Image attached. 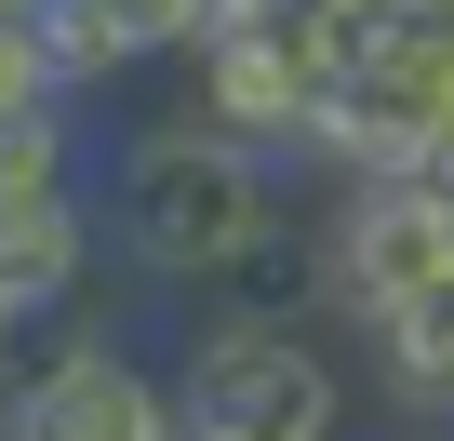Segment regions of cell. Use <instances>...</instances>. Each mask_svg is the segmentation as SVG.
Wrapping results in <instances>:
<instances>
[{
    "label": "cell",
    "mask_w": 454,
    "mask_h": 441,
    "mask_svg": "<svg viewBox=\"0 0 454 441\" xmlns=\"http://www.w3.org/2000/svg\"><path fill=\"white\" fill-rule=\"evenodd\" d=\"M14 348H27V321H14V308H0V388H14V374H27V361H14Z\"/></svg>",
    "instance_id": "15"
},
{
    "label": "cell",
    "mask_w": 454,
    "mask_h": 441,
    "mask_svg": "<svg viewBox=\"0 0 454 441\" xmlns=\"http://www.w3.org/2000/svg\"><path fill=\"white\" fill-rule=\"evenodd\" d=\"M174 428L187 441H348V374L321 348V321H187L174 361Z\"/></svg>",
    "instance_id": "2"
},
{
    "label": "cell",
    "mask_w": 454,
    "mask_h": 441,
    "mask_svg": "<svg viewBox=\"0 0 454 441\" xmlns=\"http://www.w3.org/2000/svg\"><path fill=\"white\" fill-rule=\"evenodd\" d=\"M348 41L361 28H214L187 54V121L268 174H321V107H334Z\"/></svg>",
    "instance_id": "5"
},
{
    "label": "cell",
    "mask_w": 454,
    "mask_h": 441,
    "mask_svg": "<svg viewBox=\"0 0 454 441\" xmlns=\"http://www.w3.org/2000/svg\"><path fill=\"white\" fill-rule=\"evenodd\" d=\"M94 214H107V241H121L147 281H200V295L241 268L254 241L294 228L281 174L241 161L227 134H200V121H147V134L121 147V174L94 187Z\"/></svg>",
    "instance_id": "1"
},
{
    "label": "cell",
    "mask_w": 454,
    "mask_h": 441,
    "mask_svg": "<svg viewBox=\"0 0 454 441\" xmlns=\"http://www.w3.org/2000/svg\"><path fill=\"white\" fill-rule=\"evenodd\" d=\"M0 107H67L54 67H41V41H27V0H0Z\"/></svg>",
    "instance_id": "13"
},
{
    "label": "cell",
    "mask_w": 454,
    "mask_h": 441,
    "mask_svg": "<svg viewBox=\"0 0 454 441\" xmlns=\"http://www.w3.org/2000/svg\"><path fill=\"white\" fill-rule=\"evenodd\" d=\"M454 161V14H374L321 107V174H441Z\"/></svg>",
    "instance_id": "3"
},
{
    "label": "cell",
    "mask_w": 454,
    "mask_h": 441,
    "mask_svg": "<svg viewBox=\"0 0 454 441\" xmlns=\"http://www.w3.org/2000/svg\"><path fill=\"white\" fill-rule=\"evenodd\" d=\"M0 187L14 201L81 187V107H0Z\"/></svg>",
    "instance_id": "11"
},
{
    "label": "cell",
    "mask_w": 454,
    "mask_h": 441,
    "mask_svg": "<svg viewBox=\"0 0 454 441\" xmlns=\"http://www.w3.org/2000/svg\"><path fill=\"white\" fill-rule=\"evenodd\" d=\"M401 441H454V428H401Z\"/></svg>",
    "instance_id": "17"
},
{
    "label": "cell",
    "mask_w": 454,
    "mask_h": 441,
    "mask_svg": "<svg viewBox=\"0 0 454 441\" xmlns=\"http://www.w3.org/2000/svg\"><path fill=\"white\" fill-rule=\"evenodd\" d=\"M27 41H41V67H54V94L81 107V94H107L134 54L107 41V14H94V0H27Z\"/></svg>",
    "instance_id": "10"
},
{
    "label": "cell",
    "mask_w": 454,
    "mask_h": 441,
    "mask_svg": "<svg viewBox=\"0 0 454 441\" xmlns=\"http://www.w3.org/2000/svg\"><path fill=\"white\" fill-rule=\"evenodd\" d=\"M427 187H441V214H454V161H441V174H427Z\"/></svg>",
    "instance_id": "16"
},
{
    "label": "cell",
    "mask_w": 454,
    "mask_h": 441,
    "mask_svg": "<svg viewBox=\"0 0 454 441\" xmlns=\"http://www.w3.org/2000/svg\"><path fill=\"white\" fill-rule=\"evenodd\" d=\"M0 441H187V428H174V374L160 361H134L121 335L67 321L0 388Z\"/></svg>",
    "instance_id": "6"
},
{
    "label": "cell",
    "mask_w": 454,
    "mask_h": 441,
    "mask_svg": "<svg viewBox=\"0 0 454 441\" xmlns=\"http://www.w3.org/2000/svg\"><path fill=\"white\" fill-rule=\"evenodd\" d=\"M308 241H321V321H348L361 348L401 335L441 281H454V214L427 174H361L308 214Z\"/></svg>",
    "instance_id": "4"
},
{
    "label": "cell",
    "mask_w": 454,
    "mask_h": 441,
    "mask_svg": "<svg viewBox=\"0 0 454 441\" xmlns=\"http://www.w3.org/2000/svg\"><path fill=\"white\" fill-rule=\"evenodd\" d=\"M214 308H227V321H321V241H308V214L227 268V281H214Z\"/></svg>",
    "instance_id": "9"
},
{
    "label": "cell",
    "mask_w": 454,
    "mask_h": 441,
    "mask_svg": "<svg viewBox=\"0 0 454 441\" xmlns=\"http://www.w3.org/2000/svg\"><path fill=\"white\" fill-rule=\"evenodd\" d=\"M374 374H387L401 428H454V281H441L401 335H374Z\"/></svg>",
    "instance_id": "8"
},
{
    "label": "cell",
    "mask_w": 454,
    "mask_h": 441,
    "mask_svg": "<svg viewBox=\"0 0 454 441\" xmlns=\"http://www.w3.org/2000/svg\"><path fill=\"white\" fill-rule=\"evenodd\" d=\"M348 28H374V14H454V0H334Z\"/></svg>",
    "instance_id": "14"
},
{
    "label": "cell",
    "mask_w": 454,
    "mask_h": 441,
    "mask_svg": "<svg viewBox=\"0 0 454 441\" xmlns=\"http://www.w3.org/2000/svg\"><path fill=\"white\" fill-rule=\"evenodd\" d=\"M107 14V41L134 54V67H160V54H200V0H94Z\"/></svg>",
    "instance_id": "12"
},
{
    "label": "cell",
    "mask_w": 454,
    "mask_h": 441,
    "mask_svg": "<svg viewBox=\"0 0 454 441\" xmlns=\"http://www.w3.org/2000/svg\"><path fill=\"white\" fill-rule=\"evenodd\" d=\"M94 255H107L94 187H41V201H14V187H0V308H14V321L81 308V295H94Z\"/></svg>",
    "instance_id": "7"
}]
</instances>
